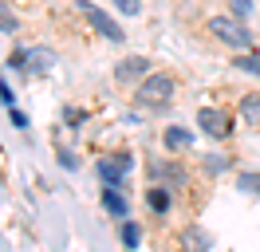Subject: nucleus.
Here are the masks:
<instances>
[{"label": "nucleus", "mask_w": 260, "mask_h": 252, "mask_svg": "<svg viewBox=\"0 0 260 252\" xmlns=\"http://www.w3.org/2000/svg\"><path fill=\"white\" fill-rule=\"evenodd\" d=\"M174 91H178V83H174L170 75H146L142 87L134 91V99H138L142 107H150V110H162V107L174 103Z\"/></svg>", "instance_id": "1"}, {"label": "nucleus", "mask_w": 260, "mask_h": 252, "mask_svg": "<svg viewBox=\"0 0 260 252\" xmlns=\"http://www.w3.org/2000/svg\"><path fill=\"white\" fill-rule=\"evenodd\" d=\"M209 32H213V36H217L225 47H237V51L252 47V32L244 28L241 20H233V16H213V20H209Z\"/></svg>", "instance_id": "2"}, {"label": "nucleus", "mask_w": 260, "mask_h": 252, "mask_svg": "<svg viewBox=\"0 0 260 252\" xmlns=\"http://www.w3.org/2000/svg\"><path fill=\"white\" fill-rule=\"evenodd\" d=\"M130 170H134V158H130L126 150L99 158V166H95V173H99V181H103V185H122Z\"/></svg>", "instance_id": "3"}, {"label": "nucleus", "mask_w": 260, "mask_h": 252, "mask_svg": "<svg viewBox=\"0 0 260 252\" xmlns=\"http://www.w3.org/2000/svg\"><path fill=\"white\" fill-rule=\"evenodd\" d=\"M79 12L87 16V20H91V28H95L99 36H107L111 44H122V28H118V24H114L111 16H107L103 8H99V4H91V0H79Z\"/></svg>", "instance_id": "4"}, {"label": "nucleus", "mask_w": 260, "mask_h": 252, "mask_svg": "<svg viewBox=\"0 0 260 252\" xmlns=\"http://www.w3.org/2000/svg\"><path fill=\"white\" fill-rule=\"evenodd\" d=\"M197 122H201V130H205L209 138H229V134H233V118H229V110L201 107V110H197Z\"/></svg>", "instance_id": "5"}, {"label": "nucleus", "mask_w": 260, "mask_h": 252, "mask_svg": "<svg viewBox=\"0 0 260 252\" xmlns=\"http://www.w3.org/2000/svg\"><path fill=\"white\" fill-rule=\"evenodd\" d=\"M150 173H154L162 185H170V189H181V185H185V170H181V166H174V162H162V158L150 166Z\"/></svg>", "instance_id": "6"}, {"label": "nucleus", "mask_w": 260, "mask_h": 252, "mask_svg": "<svg viewBox=\"0 0 260 252\" xmlns=\"http://www.w3.org/2000/svg\"><path fill=\"white\" fill-rule=\"evenodd\" d=\"M51 63H55V51H51V47H28L24 71H28V75H44V71H51Z\"/></svg>", "instance_id": "7"}, {"label": "nucleus", "mask_w": 260, "mask_h": 252, "mask_svg": "<svg viewBox=\"0 0 260 252\" xmlns=\"http://www.w3.org/2000/svg\"><path fill=\"white\" fill-rule=\"evenodd\" d=\"M150 71V59L146 55H130V59H122L118 67H114V75L122 79V83H130V79H142Z\"/></svg>", "instance_id": "8"}, {"label": "nucleus", "mask_w": 260, "mask_h": 252, "mask_svg": "<svg viewBox=\"0 0 260 252\" xmlns=\"http://www.w3.org/2000/svg\"><path fill=\"white\" fill-rule=\"evenodd\" d=\"M103 209H107L111 217H130V205H126V197L118 193V185H103Z\"/></svg>", "instance_id": "9"}, {"label": "nucleus", "mask_w": 260, "mask_h": 252, "mask_svg": "<svg viewBox=\"0 0 260 252\" xmlns=\"http://www.w3.org/2000/svg\"><path fill=\"white\" fill-rule=\"evenodd\" d=\"M189 146H193V134H189V130H181V126H170V130H166V150H170V154L189 150Z\"/></svg>", "instance_id": "10"}, {"label": "nucleus", "mask_w": 260, "mask_h": 252, "mask_svg": "<svg viewBox=\"0 0 260 252\" xmlns=\"http://www.w3.org/2000/svg\"><path fill=\"white\" fill-rule=\"evenodd\" d=\"M241 118L252 122V126H260V94H244L241 99Z\"/></svg>", "instance_id": "11"}, {"label": "nucleus", "mask_w": 260, "mask_h": 252, "mask_svg": "<svg viewBox=\"0 0 260 252\" xmlns=\"http://www.w3.org/2000/svg\"><path fill=\"white\" fill-rule=\"evenodd\" d=\"M146 201H150V209H154V213H170V189L154 185V189L146 193Z\"/></svg>", "instance_id": "12"}, {"label": "nucleus", "mask_w": 260, "mask_h": 252, "mask_svg": "<svg viewBox=\"0 0 260 252\" xmlns=\"http://www.w3.org/2000/svg\"><path fill=\"white\" fill-rule=\"evenodd\" d=\"M122 244H126V248H138V240H142V229H138V225H134V220H122Z\"/></svg>", "instance_id": "13"}, {"label": "nucleus", "mask_w": 260, "mask_h": 252, "mask_svg": "<svg viewBox=\"0 0 260 252\" xmlns=\"http://www.w3.org/2000/svg\"><path fill=\"white\" fill-rule=\"evenodd\" d=\"M237 185H241V193L260 197V173H241V177H237Z\"/></svg>", "instance_id": "14"}, {"label": "nucleus", "mask_w": 260, "mask_h": 252, "mask_svg": "<svg viewBox=\"0 0 260 252\" xmlns=\"http://www.w3.org/2000/svg\"><path fill=\"white\" fill-rule=\"evenodd\" d=\"M237 67H241V71H248V75H256V79H260V55H241V59H237Z\"/></svg>", "instance_id": "15"}, {"label": "nucleus", "mask_w": 260, "mask_h": 252, "mask_svg": "<svg viewBox=\"0 0 260 252\" xmlns=\"http://www.w3.org/2000/svg\"><path fill=\"white\" fill-rule=\"evenodd\" d=\"M8 118H12V126H16V130H28V114H24V110L8 107Z\"/></svg>", "instance_id": "16"}, {"label": "nucleus", "mask_w": 260, "mask_h": 252, "mask_svg": "<svg viewBox=\"0 0 260 252\" xmlns=\"http://www.w3.org/2000/svg\"><path fill=\"white\" fill-rule=\"evenodd\" d=\"M0 103H4V107H16V91H12L4 79H0Z\"/></svg>", "instance_id": "17"}, {"label": "nucleus", "mask_w": 260, "mask_h": 252, "mask_svg": "<svg viewBox=\"0 0 260 252\" xmlns=\"http://www.w3.org/2000/svg\"><path fill=\"white\" fill-rule=\"evenodd\" d=\"M185 244H205V248H209V236L201 233V229H189V233H185Z\"/></svg>", "instance_id": "18"}, {"label": "nucleus", "mask_w": 260, "mask_h": 252, "mask_svg": "<svg viewBox=\"0 0 260 252\" xmlns=\"http://www.w3.org/2000/svg\"><path fill=\"white\" fill-rule=\"evenodd\" d=\"M59 166H63V170H75V166H79V158L71 154V150H63V154H59Z\"/></svg>", "instance_id": "19"}, {"label": "nucleus", "mask_w": 260, "mask_h": 252, "mask_svg": "<svg viewBox=\"0 0 260 252\" xmlns=\"http://www.w3.org/2000/svg\"><path fill=\"white\" fill-rule=\"evenodd\" d=\"M205 166H209V173H221L229 166V158H205Z\"/></svg>", "instance_id": "20"}, {"label": "nucleus", "mask_w": 260, "mask_h": 252, "mask_svg": "<svg viewBox=\"0 0 260 252\" xmlns=\"http://www.w3.org/2000/svg\"><path fill=\"white\" fill-rule=\"evenodd\" d=\"M114 8H122V12H138V8H142V4H138V0H114Z\"/></svg>", "instance_id": "21"}, {"label": "nucleus", "mask_w": 260, "mask_h": 252, "mask_svg": "<svg viewBox=\"0 0 260 252\" xmlns=\"http://www.w3.org/2000/svg\"><path fill=\"white\" fill-rule=\"evenodd\" d=\"M233 12H237V16H248V12H252V0H233Z\"/></svg>", "instance_id": "22"}]
</instances>
